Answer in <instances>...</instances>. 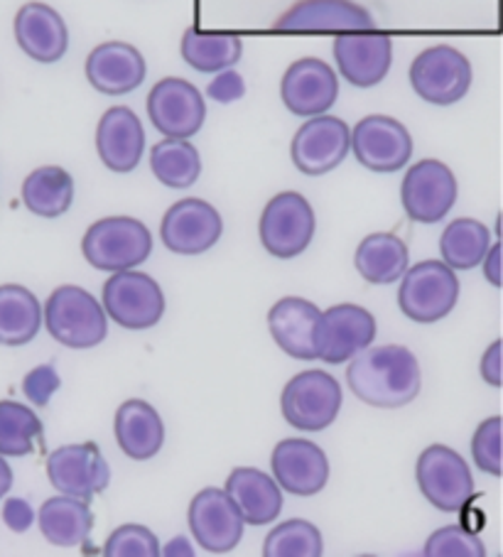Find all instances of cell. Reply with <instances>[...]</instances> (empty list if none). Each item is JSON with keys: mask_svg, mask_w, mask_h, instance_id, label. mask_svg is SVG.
Wrapping results in <instances>:
<instances>
[{"mask_svg": "<svg viewBox=\"0 0 503 557\" xmlns=\"http://www.w3.org/2000/svg\"><path fill=\"white\" fill-rule=\"evenodd\" d=\"M352 393L371 408H403L418 398L422 386L420 363L415 354L398 344L366 347L346 369Z\"/></svg>", "mask_w": 503, "mask_h": 557, "instance_id": "obj_1", "label": "cell"}, {"mask_svg": "<svg viewBox=\"0 0 503 557\" xmlns=\"http://www.w3.org/2000/svg\"><path fill=\"white\" fill-rule=\"evenodd\" d=\"M45 324L54 342L66 349H94L109 334V317L84 287L62 285L45 305Z\"/></svg>", "mask_w": 503, "mask_h": 557, "instance_id": "obj_2", "label": "cell"}, {"mask_svg": "<svg viewBox=\"0 0 503 557\" xmlns=\"http://www.w3.org/2000/svg\"><path fill=\"white\" fill-rule=\"evenodd\" d=\"M82 253L96 271H131L148 261L152 236L143 221L133 216H106L94 221L82 238Z\"/></svg>", "mask_w": 503, "mask_h": 557, "instance_id": "obj_3", "label": "cell"}, {"mask_svg": "<svg viewBox=\"0 0 503 557\" xmlns=\"http://www.w3.org/2000/svg\"><path fill=\"white\" fill-rule=\"evenodd\" d=\"M398 305L413 322L432 324L447 317L459 300V277L444 261H422L401 277Z\"/></svg>", "mask_w": 503, "mask_h": 557, "instance_id": "obj_4", "label": "cell"}, {"mask_svg": "<svg viewBox=\"0 0 503 557\" xmlns=\"http://www.w3.org/2000/svg\"><path fill=\"white\" fill-rule=\"evenodd\" d=\"M342 388L332 373L303 371L287 381L280 396V410L290 428L303 432H319L332 425L342 408Z\"/></svg>", "mask_w": 503, "mask_h": 557, "instance_id": "obj_5", "label": "cell"}, {"mask_svg": "<svg viewBox=\"0 0 503 557\" xmlns=\"http://www.w3.org/2000/svg\"><path fill=\"white\" fill-rule=\"evenodd\" d=\"M106 317L131 332L158 324L164 314V295L155 277L140 271H119L103 285Z\"/></svg>", "mask_w": 503, "mask_h": 557, "instance_id": "obj_6", "label": "cell"}, {"mask_svg": "<svg viewBox=\"0 0 503 557\" xmlns=\"http://www.w3.org/2000/svg\"><path fill=\"white\" fill-rule=\"evenodd\" d=\"M315 211L299 191H280L260 214L258 234L266 251L275 258H295L315 238Z\"/></svg>", "mask_w": 503, "mask_h": 557, "instance_id": "obj_7", "label": "cell"}, {"mask_svg": "<svg viewBox=\"0 0 503 557\" xmlns=\"http://www.w3.org/2000/svg\"><path fill=\"white\" fill-rule=\"evenodd\" d=\"M415 479L422 496L438 508V511L457 513L471 502L474 476L469 465L459 453L447 445H430L418 457Z\"/></svg>", "mask_w": 503, "mask_h": 557, "instance_id": "obj_8", "label": "cell"}, {"mask_svg": "<svg viewBox=\"0 0 503 557\" xmlns=\"http://www.w3.org/2000/svg\"><path fill=\"white\" fill-rule=\"evenodd\" d=\"M410 86L422 101L452 106L467 96L471 86V64L450 45H434L415 57L410 64Z\"/></svg>", "mask_w": 503, "mask_h": 557, "instance_id": "obj_9", "label": "cell"}, {"mask_svg": "<svg viewBox=\"0 0 503 557\" xmlns=\"http://www.w3.org/2000/svg\"><path fill=\"white\" fill-rule=\"evenodd\" d=\"M352 148V128L346 121L319 113L297 128L290 158L307 177L327 175L342 165Z\"/></svg>", "mask_w": 503, "mask_h": 557, "instance_id": "obj_10", "label": "cell"}, {"mask_svg": "<svg viewBox=\"0 0 503 557\" xmlns=\"http://www.w3.org/2000/svg\"><path fill=\"white\" fill-rule=\"evenodd\" d=\"M148 116L164 138L189 140L205 126L207 101L195 84L180 76H168L150 89Z\"/></svg>", "mask_w": 503, "mask_h": 557, "instance_id": "obj_11", "label": "cell"}, {"mask_svg": "<svg viewBox=\"0 0 503 557\" xmlns=\"http://www.w3.org/2000/svg\"><path fill=\"white\" fill-rule=\"evenodd\" d=\"M376 339V320L359 305L344 302L319 314L315 326V351L329 367L344 363Z\"/></svg>", "mask_w": 503, "mask_h": 557, "instance_id": "obj_12", "label": "cell"}, {"mask_svg": "<svg viewBox=\"0 0 503 557\" xmlns=\"http://www.w3.org/2000/svg\"><path fill=\"white\" fill-rule=\"evenodd\" d=\"M457 177L440 160H420L405 172L401 201L405 214L418 224H438L457 201Z\"/></svg>", "mask_w": 503, "mask_h": 557, "instance_id": "obj_13", "label": "cell"}, {"mask_svg": "<svg viewBox=\"0 0 503 557\" xmlns=\"http://www.w3.org/2000/svg\"><path fill=\"white\" fill-rule=\"evenodd\" d=\"M356 160L371 172H398L413 156V138L410 131L403 126L398 119L366 116L352 131V148Z\"/></svg>", "mask_w": 503, "mask_h": 557, "instance_id": "obj_14", "label": "cell"}, {"mask_svg": "<svg viewBox=\"0 0 503 557\" xmlns=\"http://www.w3.org/2000/svg\"><path fill=\"white\" fill-rule=\"evenodd\" d=\"M47 479L57 492L91 502L94 496L106 492L111 482V469L101 449L94 442H84V445L57 447L47 457Z\"/></svg>", "mask_w": 503, "mask_h": 557, "instance_id": "obj_15", "label": "cell"}, {"mask_svg": "<svg viewBox=\"0 0 503 557\" xmlns=\"http://www.w3.org/2000/svg\"><path fill=\"white\" fill-rule=\"evenodd\" d=\"M224 234V219L205 199H182L164 211L162 244L177 256H199Z\"/></svg>", "mask_w": 503, "mask_h": 557, "instance_id": "obj_16", "label": "cell"}, {"mask_svg": "<svg viewBox=\"0 0 503 557\" xmlns=\"http://www.w3.org/2000/svg\"><path fill=\"white\" fill-rule=\"evenodd\" d=\"M189 531L195 535L197 545L205 547L207 553L224 555L231 553L244 537V518H241L238 508L231 502L224 488H201V492L192 498L187 511Z\"/></svg>", "mask_w": 503, "mask_h": 557, "instance_id": "obj_17", "label": "cell"}, {"mask_svg": "<svg viewBox=\"0 0 503 557\" xmlns=\"http://www.w3.org/2000/svg\"><path fill=\"white\" fill-rule=\"evenodd\" d=\"M340 96V79L332 66L317 57H303L287 66L280 82V99L299 119H312L332 109Z\"/></svg>", "mask_w": 503, "mask_h": 557, "instance_id": "obj_18", "label": "cell"}, {"mask_svg": "<svg viewBox=\"0 0 503 557\" xmlns=\"http://www.w3.org/2000/svg\"><path fill=\"white\" fill-rule=\"evenodd\" d=\"M278 33H364L376 30L373 15L354 0H297L275 21Z\"/></svg>", "mask_w": 503, "mask_h": 557, "instance_id": "obj_19", "label": "cell"}, {"mask_svg": "<svg viewBox=\"0 0 503 557\" xmlns=\"http://www.w3.org/2000/svg\"><path fill=\"white\" fill-rule=\"evenodd\" d=\"M334 60L346 82L359 89H371L391 72L393 40L373 30L342 33L334 40Z\"/></svg>", "mask_w": 503, "mask_h": 557, "instance_id": "obj_20", "label": "cell"}, {"mask_svg": "<svg viewBox=\"0 0 503 557\" xmlns=\"http://www.w3.org/2000/svg\"><path fill=\"white\" fill-rule=\"evenodd\" d=\"M270 467H273L278 486L295 496H315L329 482V459L324 449L303 437L278 442Z\"/></svg>", "mask_w": 503, "mask_h": 557, "instance_id": "obj_21", "label": "cell"}, {"mask_svg": "<svg viewBox=\"0 0 503 557\" xmlns=\"http://www.w3.org/2000/svg\"><path fill=\"white\" fill-rule=\"evenodd\" d=\"M84 72L99 94L123 96L135 91L145 82L148 64L138 47L111 40L94 47L91 54L86 57Z\"/></svg>", "mask_w": 503, "mask_h": 557, "instance_id": "obj_22", "label": "cell"}, {"mask_svg": "<svg viewBox=\"0 0 503 557\" xmlns=\"http://www.w3.org/2000/svg\"><path fill=\"white\" fill-rule=\"evenodd\" d=\"M15 40L35 62L54 64L70 50L64 17L47 3H25L15 15Z\"/></svg>", "mask_w": 503, "mask_h": 557, "instance_id": "obj_23", "label": "cell"}, {"mask_svg": "<svg viewBox=\"0 0 503 557\" xmlns=\"http://www.w3.org/2000/svg\"><path fill=\"white\" fill-rule=\"evenodd\" d=\"M96 150L111 172H133L145 152V131L140 119L128 106H113L101 116L96 128Z\"/></svg>", "mask_w": 503, "mask_h": 557, "instance_id": "obj_24", "label": "cell"}, {"mask_svg": "<svg viewBox=\"0 0 503 557\" xmlns=\"http://www.w3.org/2000/svg\"><path fill=\"white\" fill-rule=\"evenodd\" d=\"M322 310L305 297H283L268 312V330L287 357L315 361V326Z\"/></svg>", "mask_w": 503, "mask_h": 557, "instance_id": "obj_25", "label": "cell"}, {"mask_svg": "<svg viewBox=\"0 0 503 557\" xmlns=\"http://www.w3.org/2000/svg\"><path fill=\"white\" fill-rule=\"evenodd\" d=\"M231 502L246 525H268L283 511V492L273 476L254 467H236L226 479Z\"/></svg>", "mask_w": 503, "mask_h": 557, "instance_id": "obj_26", "label": "cell"}, {"mask_svg": "<svg viewBox=\"0 0 503 557\" xmlns=\"http://www.w3.org/2000/svg\"><path fill=\"white\" fill-rule=\"evenodd\" d=\"M115 442L121 453L135 462H145L160 453L164 445V425L160 412L148 400L131 398L115 410Z\"/></svg>", "mask_w": 503, "mask_h": 557, "instance_id": "obj_27", "label": "cell"}, {"mask_svg": "<svg viewBox=\"0 0 503 557\" xmlns=\"http://www.w3.org/2000/svg\"><path fill=\"white\" fill-rule=\"evenodd\" d=\"M37 523L45 541L57 547H76L84 545L94 528V513L89 502L76 496H54L47 498L42 504L40 513H37Z\"/></svg>", "mask_w": 503, "mask_h": 557, "instance_id": "obj_28", "label": "cell"}, {"mask_svg": "<svg viewBox=\"0 0 503 557\" xmlns=\"http://www.w3.org/2000/svg\"><path fill=\"white\" fill-rule=\"evenodd\" d=\"M410 256L403 238L389 232L369 234L356 248L354 265L366 283L391 285L408 271Z\"/></svg>", "mask_w": 503, "mask_h": 557, "instance_id": "obj_29", "label": "cell"}, {"mask_svg": "<svg viewBox=\"0 0 503 557\" xmlns=\"http://www.w3.org/2000/svg\"><path fill=\"white\" fill-rule=\"evenodd\" d=\"M42 326L40 300L23 285H0V344L25 347Z\"/></svg>", "mask_w": 503, "mask_h": 557, "instance_id": "obj_30", "label": "cell"}, {"mask_svg": "<svg viewBox=\"0 0 503 557\" xmlns=\"http://www.w3.org/2000/svg\"><path fill=\"white\" fill-rule=\"evenodd\" d=\"M74 201V180L60 165H45L25 177L23 205L42 219H57L70 211Z\"/></svg>", "mask_w": 503, "mask_h": 557, "instance_id": "obj_31", "label": "cell"}, {"mask_svg": "<svg viewBox=\"0 0 503 557\" xmlns=\"http://www.w3.org/2000/svg\"><path fill=\"white\" fill-rule=\"evenodd\" d=\"M182 60H185L192 70L201 74H217L221 70H231L244 54V42L238 35L226 33H199L195 27L182 35Z\"/></svg>", "mask_w": 503, "mask_h": 557, "instance_id": "obj_32", "label": "cell"}, {"mask_svg": "<svg viewBox=\"0 0 503 557\" xmlns=\"http://www.w3.org/2000/svg\"><path fill=\"white\" fill-rule=\"evenodd\" d=\"M152 175L170 189H187L201 175L199 150L187 138H164L150 150Z\"/></svg>", "mask_w": 503, "mask_h": 557, "instance_id": "obj_33", "label": "cell"}, {"mask_svg": "<svg viewBox=\"0 0 503 557\" xmlns=\"http://www.w3.org/2000/svg\"><path fill=\"white\" fill-rule=\"evenodd\" d=\"M489 246V228L477 219L452 221L440 238L442 261L447 263L452 271H471V268L481 265Z\"/></svg>", "mask_w": 503, "mask_h": 557, "instance_id": "obj_34", "label": "cell"}, {"mask_svg": "<svg viewBox=\"0 0 503 557\" xmlns=\"http://www.w3.org/2000/svg\"><path fill=\"white\" fill-rule=\"evenodd\" d=\"M42 440V420L23 403L0 400V455L25 457Z\"/></svg>", "mask_w": 503, "mask_h": 557, "instance_id": "obj_35", "label": "cell"}, {"mask_svg": "<svg viewBox=\"0 0 503 557\" xmlns=\"http://www.w3.org/2000/svg\"><path fill=\"white\" fill-rule=\"evenodd\" d=\"M324 550V541L319 528L303 518L275 525L263 543L266 557H319Z\"/></svg>", "mask_w": 503, "mask_h": 557, "instance_id": "obj_36", "label": "cell"}, {"mask_svg": "<svg viewBox=\"0 0 503 557\" xmlns=\"http://www.w3.org/2000/svg\"><path fill=\"white\" fill-rule=\"evenodd\" d=\"M425 557H487L481 537L464 525H444L422 547Z\"/></svg>", "mask_w": 503, "mask_h": 557, "instance_id": "obj_37", "label": "cell"}, {"mask_svg": "<svg viewBox=\"0 0 503 557\" xmlns=\"http://www.w3.org/2000/svg\"><path fill=\"white\" fill-rule=\"evenodd\" d=\"M106 557H158L160 541L150 528L138 523L119 525L103 545Z\"/></svg>", "mask_w": 503, "mask_h": 557, "instance_id": "obj_38", "label": "cell"}, {"mask_svg": "<svg viewBox=\"0 0 503 557\" xmlns=\"http://www.w3.org/2000/svg\"><path fill=\"white\" fill-rule=\"evenodd\" d=\"M501 418L493 416L483 420L471 437V457L481 472L501 476Z\"/></svg>", "mask_w": 503, "mask_h": 557, "instance_id": "obj_39", "label": "cell"}, {"mask_svg": "<svg viewBox=\"0 0 503 557\" xmlns=\"http://www.w3.org/2000/svg\"><path fill=\"white\" fill-rule=\"evenodd\" d=\"M60 386H62V379L54 367H37L27 373L23 381V391L27 400L37 408H45L47 403L52 400L54 393L60 391Z\"/></svg>", "mask_w": 503, "mask_h": 557, "instance_id": "obj_40", "label": "cell"}, {"mask_svg": "<svg viewBox=\"0 0 503 557\" xmlns=\"http://www.w3.org/2000/svg\"><path fill=\"white\" fill-rule=\"evenodd\" d=\"M246 82L244 76L234 70H221L217 72V79H211L207 86V96L217 103H234L244 99Z\"/></svg>", "mask_w": 503, "mask_h": 557, "instance_id": "obj_41", "label": "cell"}, {"mask_svg": "<svg viewBox=\"0 0 503 557\" xmlns=\"http://www.w3.org/2000/svg\"><path fill=\"white\" fill-rule=\"evenodd\" d=\"M3 521L15 533H25L33 525L35 513L25 498H8L3 506Z\"/></svg>", "mask_w": 503, "mask_h": 557, "instance_id": "obj_42", "label": "cell"}, {"mask_svg": "<svg viewBox=\"0 0 503 557\" xmlns=\"http://www.w3.org/2000/svg\"><path fill=\"white\" fill-rule=\"evenodd\" d=\"M481 379L489 383L491 388H501V342L496 339L481 357Z\"/></svg>", "mask_w": 503, "mask_h": 557, "instance_id": "obj_43", "label": "cell"}, {"mask_svg": "<svg viewBox=\"0 0 503 557\" xmlns=\"http://www.w3.org/2000/svg\"><path fill=\"white\" fill-rule=\"evenodd\" d=\"M483 277L493 285L501 287V244L489 246L487 256H483Z\"/></svg>", "mask_w": 503, "mask_h": 557, "instance_id": "obj_44", "label": "cell"}, {"mask_svg": "<svg viewBox=\"0 0 503 557\" xmlns=\"http://www.w3.org/2000/svg\"><path fill=\"white\" fill-rule=\"evenodd\" d=\"M160 555H168V557L185 555V557H192V555H195V550H192V545H189V541H187L185 535H177L175 541L168 543V547H160Z\"/></svg>", "mask_w": 503, "mask_h": 557, "instance_id": "obj_45", "label": "cell"}, {"mask_svg": "<svg viewBox=\"0 0 503 557\" xmlns=\"http://www.w3.org/2000/svg\"><path fill=\"white\" fill-rule=\"evenodd\" d=\"M11 486H13V469L8 467L3 455H0V498L11 492Z\"/></svg>", "mask_w": 503, "mask_h": 557, "instance_id": "obj_46", "label": "cell"}]
</instances>
